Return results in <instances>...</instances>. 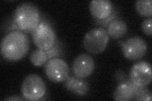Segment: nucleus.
Here are the masks:
<instances>
[{
	"label": "nucleus",
	"mask_w": 152,
	"mask_h": 101,
	"mask_svg": "<svg viewBox=\"0 0 152 101\" xmlns=\"http://www.w3.org/2000/svg\"><path fill=\"white\" fill-rule=\"evenodd\" d=\"M39 23L40 13L34 4L23 3L14 12L13 23L18 31L32 32Z\"/></svg>",
	"instance_id": "nucleus-2"
},
{
	"label": "nucleus",
	"mask_w": 152,
	"mask_h": 101,
	"mask_svg": "<svg viewBox=\"0 0 152 101\" xmlns=\"http://www.w3.org/2000/svg\"><path fill=\"white\" fill-rule=\"evenodd\" d=\"M64 85L66 89L78 95H86L89 89V84L86 81L75 76H69L64 81Z\"/></svg>",
	"instance_id": "nucleus-11"
},
{
	"label": "nucleus",
	"mask_w": 152,
	"mask_h": 101,
	"mask_svg": "<svg viewBox=\"0 0 152 101\" xmlns=\"http://www.w3.org/2000/svg\"><path fill=\"white\" fill-rule=\"evenodd\" d=\"M95 63L93 57L86 54L79 55L72 64V71L75 76L85 78L93 73Z\"/></svg>",
	"instance_id": "nucleus-9"
},
{
	"label": "nucleus",
	"mask_w": 152,
	"mask_h": 101,
	"mask_svg": "<svg viewBox=\"0 0 152 101\" xmlns=\"http://www.w3.org/2000/svg\"><path fill=\"white\" fill-rule=\"evenodd\" d=\"M109 42L107 31L102 27L94 28L85 35L83 45L86 51L92 54H98L103 52Z\"/></svg>",
	"instance_id": "nucleus-3"
},
{
	"label": "nucleus",
	"mask_w": 152,
	"mask_h": 101,
	"mask_svg": "<svg viewBox=\"0 0 152 101\" xmlns=\"http://www.w3.org/2000/svg\"><path fill=\"white\" fill-rule=\"evenodd\" d=\"M136 9L140 15L145 17H151L152 1L151 0H138L135 4Z\"/></svg>",
	"instance_id": "nucleus-15"
},
{
	"label": "nucleus",
	"mask_w": 152,
	"mask_h": 101,
	"mask_svg": "<svg viewBox=\"0 0 152 101\" xmlns=\"http://www.w3.org/2000/svg\"><path fill=\"white\" fill-rule=\"evenodd\" d=\"M135 95L134 85L127 81L118 85L113 92V98L117 101H128L133 99Z\"/></svg>",
	"instance_id": "nucleus-12"
},
{
	"label": "nucleus",
	"mask_w": 152,
	"mask_h": 101,
	"mask_svg": "<svg viewBox=\"0 0 152 101\" xmlns=\"http://www.w3.org/2000/svg\"><path fill=\"white\" fill-rule=\"evenodd\" d=\"M30 47V41L26 33L13 31L4 37L1 43V54L4 59L17 61L24 57Z\"/></svg>",
	"instance_id": "nucleus-1"
},
{
	"label": "nucleus",
	"mask_w": 152,
	"mask_h": 101,
	"mask_svg": "<svg viewBox=\"0 0 152 101\" xmlns=\"http://www.w3.org/2000/svg\"><path fill=\"white\" fill-rule=\"evenodd\" d=\"M113 9V4L109 0H93L89 3L90 13L98 20L108 18L112 15Z\"/></svg>",
	"instance_id": "nucleus-10"
},
{
	"label": "nucleus",
	"mask_w": 152,
	"mask_h": 101,
	"mask_svg": "<svg viewBox=\"0 0 152 101\" xmlns=\"http://www.w3.org/2000/svg\"><path fill=\"white\" fill-rule=\"evenodd\" d=\"M29 58L32 64L37 67L45 65L47 61L50 60L48 51L39 49L33 51Z\"/></svg>",
	"instance_id": "nucleus-14"
},
{
	"label": "nucleus",
	"mask_w": 152,
	"mask_h": 101,
	"mask_svg": "<svg viewBox=\"0 0 152 101\" xmlns=\"http://www.w3.org/2000/svg\"><path fill=\"white\" fill-rule=\"evenodd\" d=\"M32 37L38 49L48 51L55 46L56 36L49 23L41 22L32 32Z\"/></svg>",
	"instance_id": "nucleus-4"
},
{
	"label": "nucleus",
	"mask_w": 152,
	"mask_h": 101,
	"mask_svg": "<svg viewBox=\"0 0 152 101\" xmlns=\"http://www.w3.org/2000/svg\"><path fill=\"white\" fill-rule=\"evenodd\" d=\"M130 81L138 86H146L151 81V66L146 61H139L132 66L129 73Z\"/></svg>",
	"instance_id": "nucleus-7"
},
{
	"label": "nucleus",
	"mask_w": 152,
	"mask_h": 101,
	"mask_svg": "<svg viewBox=\"0 0 152 101\" xmlns=\"http://www.w3.org/2000/svg\"><path fill=\"white\" fill-rule=\"evenodd\" d=\"M152 19L151 17L146 19L141 24V29L146 35L151 36L152 35Z\"/></svg>",
	"instance_id": "nucleus-17"
},
{
	"label": "nucleus",
	"mask_w": 152,
	"mask_h": 101,
	"mask_svg": "<svg viewBox=\"0 0 152 101\" xmlns=\"http://www.w3.org/2000/svg\"><path fill=\"white\" fill-rule=\"evenodd\" d=\"M115 77H116V79H117L118 80L123 81L125 79V74L123 71L121 70H118L117 71H116Z\"/></svg>",
	"instance_id": "nucleus-18"
},
{
	"label": "nucleus",
	"mask_w": 152,
	"mask_h": 101,
	"mask_svg": "<svg viewBox=\"0 0 152 101\" xmlns=\"http://www.w3.org/2000/svg\"><path fill=\"white\" fill-rule=\"evenodd\" d=\"M45 71L48 78L54 83L64 81L70 74L68 64L59 57H55L48 61L45 65Z\"/></svg>",
	"instance_id": "nucleus-6"
},
{
	"label": "nucleus",
	"mask_w": 152,
	"mask_h": 101,
	"mask_svg": "<svg viewBox=\"0 0 152 101\" xmlns=\"http://www.w3.org/2000/svg\"><path fill=\"white\" fill-rule=\"evenodd\" d=\"M23 99L17 97V96H13V97H8V98H7L5 99V100H22Z\"/></svg>",
	"instance_id": "nucleus-19"
},
{
	"label": "nucleus",
	"mask_w": 152,
	"mask_h": 101,
	"mask_svg": "<svg viewBox=\"0 0 152 101\" xmlns=\"http://www.w3.org/2000/svg\"><path fill=\"white\" fill-rule=\"evenodd\" d=\"M22 93L28 100L35 101L42 99L46 94V87L41 76L36 74L28 75L22 84Z\"/></svg>",
	"instance_id": "nucleus-5"
},
{
	"label": "nucleus",
	"mask_w": 152,
	"mask_h": 101,
	"mask_svg": "<svg viewBox=\"0 0 152 101\" xmlns=\"http://www.w3.org/2000/svg\"><path fill=\"white\" fill-rule=\"evenodd\" d=\"M146 42L140 37H132L122 44V50L126 58L136 60L143 57L147 51Z\"/></svg>",
	"instance_id": "nucleus-8"
},
{
	"label": "nucleus",
	"mask_w": 152,
	"mask_h": 101,
	"mask_svg": "<svg viewBox=\"0 0 152 101\" xmlns=\"http://www.w3.org/2000/svg\"><path fill=\"white\" fill-rule=\"evenodd\" d=\"M127 31V23L122 19H115L108 24L107 32L113 39H119L126 35Z\"/></svg>",
	"instance_id": "nucleus-13"
},
{
	"label": "nucleus",
	"mask_w": 152,
	"mask_h": 101,
	"mask_svg": "<svg viewBox=\"0 0 152 101\" xmlns=\"http://www.w3.org/2000/svg\"><path fill=\"white\" fill-rule=\"evenodd\" d=\"M136 100L142 101H151V91L146 88V86H142L135 93L134 97L133 98Z\"/></svg>",
	"instance_id": "nucleus-16"
}]
</instances>
